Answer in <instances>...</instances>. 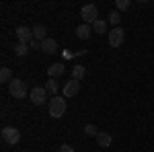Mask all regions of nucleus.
I'll list each match as a JSON object with an SVG mask.
<instances>
[{
    "label": "nucleus",
    "mask_w": 154,
    "mask_h": 152,
    "mask_svg": "<svg viewBox=\"0 0 154 152\" xmlns=\"http://www.w3.org/2000/svg\"><path fill=\"white\" fill-rule=\"evenodd\" d=\"M123 39H125V31H123L121 27H113L111 33H109V45L119 47L121 43H123Z\"/></svg>",
    "instance_id": "5"
},
{
    "label": "nucleus",
    "mask_w": 154,
    "mask_h": 152,
    "mask_svg": "<svg viewBox=\"0 0 154 152\" xmlns=\"http://www.w3.org/2000/svg\"><path fill=\"white\" fill-rule=\"evenodd\" d=\"M29 99H31V103H35V105H43L45 99H48L45 86H35V88L31 91V95H29Z\"/></svg>",
    "instance_id": "6"
},
{
    "label": "nucleus",
    "mask_w": 154,
    "mask_h": 152,
    "mask_svg": "<svg viewBox=\"0 0 154 152\" xmlns=\"http://www.w3.org/2000/svg\"><path fill=\"white\" fill-rule=\"evenodd\" d=\"M93 31H95V33H99V35L107 33V23H105V21H101V19H99V21H95V23H93Z\"/></svg>",
    "instance_id": "15"
},
{
    "label": "nucleus",
    "mask_w": 154,
    "mask_h": 152,
    "mask_svg": "<svg viewBox=\"0 0 154 152\" xmlns=\"http://www.w3.org/2000/svg\"><path fill=\"white\" fill-rule=\"evenodd\" d=\"M0 134H2V140L6 142V144H11V146L21 142V132H19L17 128H2Z\"/></svg>",
    "instance_id": "4"
},
{
    "label": "nucleus",
    "mask_w": 154,
    "mask_h": 152,
    "mask_svg": "<svg viewBox=\"0 0 154 152\" xmlns=\"http://www.w3.org/2000/svg\"><path fill=\"white\" fill-rule=\"evenodd\" d=\"M84 74H86L84 66H74V68H72V78H74V80H82Z\"/></svg>",
    "instance_id": "16"
},
{
    "label": "nucleus",
    "mask_w": 154,
    "mask_h": 152,
    "mask_svg": "<svg viewBox=\"0 0 154 152\" xmlns=\"http://www.w3.org/2000/svg\"><path fill=\"white\" fill-rule=\"evenodd\" d=\"M29 45L33 47V49H37V47H39V49H41V43H39V41H35V39H33V41H31V43H29Z\"/></svg>",
    "instance_id": "23"
},
{
    "label": "nucleus",
    "mask_w": 154,
    "mask_h": 152,
    "mask_svg": "<svg viewBox=\"0 0 154 152\" xmlns=\"http://www.w3.org/2000/svg\"><path fill=\"white\" fill-rule=\"evenodd\" d=\"M45 33H48V29H45L43 25H35V27H33V39H35V41H39V43L48 39V37H45Z\"/></svg>",
    "instance_id": "13"
},
{
    "label": "nucleus",
    "mask_w": 154,
    "mask_h": 152,
    "mask_svg": "<svg viewBox=\"0 0 154 152\" xmlns=\"http://www.w3.org/2000/svg\"><path fill=\"white\" fill-rule=\"evenodd\" d=\"M58 88H60V84L56 78H48V82H45V91H48L49 95H54L56 97V93H58Z\"/></svg>",
    "instance_id": "14"
},
{
    "label": "nucleus",
    "mask_w": 154,
    "mask_h": 152,
    "mask_svg": "<svg viewBox=\"0 0 154 152\" xmlns=\"http://www.w3.org/2000/svg\"><path fill=\"white\" fill-rule=\"evenodd\" d=\"M119 21H121V14H119V11H113V12H109V23H113V25H119Z\"/></svg>",
    "instance_id": "19"
},
{
    "label": "nucleus",
    "mask_w": 154,
    "mask_h": 152,
    "mask_svg": "<svg viewBox=\"0 0 154 152\" xmlns=\"http://www.w3.org/2000/svg\"><path fill=\"white\" fill-rule=\"evenodd\" d=\"M0 80L11 84V82H12V72L8 70V68H2V70H0Z\"/></svg>",
    "instance_id": "17"
},
{
    "label": "nucleus",
    "mask_w": 154,
    "mask_h": 152,
    "mask_svg": "<svg viewBox=\"0 0 154 152\" xmlns=\"http://www.w3.org/2000/svg\"><path fill=\"white\" fill-rule=\"evenodd\" d=\"M78 91H80V80H68L66 84H64V99H70V97H74V95H78Z\"/></svg>",
    "instance_id": "8"
},
{
    "label": "nucleus",
    "mask_w": 154,
    "mask_h": 152,
    "mask_svg": "<svg viewBox=\"0 0 154 152\" xmlns=\"http://www.w3.org/2000/svg\"><path fill=\"white\" fill-rule=\"evenodd\" d=\"M62 74H64V64H62V62H56V64H51L48 68L49 78H56V76H62Z\"/></svg>",
    "instance_id": "12"
},
{
    "label": "nucleus",
    "mask_w": 154,
    "mask_h": 152,
    "mask_svg": "<svg viewBox=\"0 0 154 152\" xmlns=\"http://www.w3.org/2000/svg\"><path fill=\"white\" fill-rule=\"evenodd\" d=\"M8 91H11L12 99H25L27 97V84L21 78H12V82L8 84Z\"/></svg>",
    "instance_id": "2"
},
{
    "label": "nucleus",
    "mask_w": 154,
    "mask_h": 152,
    "mask_svg": "<svg viewBox=\"0 0 154 152\" xmlns=\"http://www.w3.org/2000/svg\"><path fill=\"white\" fill-rule=\"evenodd\" d=\"M41 49L48 54V56H51V54H56L58 51V41L56 39H45V41H41Z\"/></svg>",
    "instance_id": "9"
},
{
    "label": "nucleus",
    "mask_w": 154,
    "mask_h": 152,
    "mask_svg": "<svg viewBox=\"0 0 154 152\" xmlns=\"http://www.w3.org/2000/svg\"><path fill=\"white\" fill-rule=\"evenodd\" d=\"M66 109H68L66 99H62V97H58V95L49 101V115L54 117V119H60V117L66 113Z\"/></svg>",
    "instance_id": "1"
},
{
    "label": "nucleus",
    "mask_w": 154,
    "mask_h": 152,
    "mask_svg": "<svg viewBox=\"0 0 154 152\" xmlns=\"http://www.w3.org/2000/svg\"><path fill=\"white\" fill-rule=\"evenodd\" d=\"M130 0H117V2H115V6H117V11H128V8H130Z\"/></svg>",
    "instance_id": "20"
},
{
    "label": "nucleus",
    "mask_w": 154,
    "mask_h": 152,
    "mask_svg": "<svg viewBox=\"0 0 154 152\" xmlns=\"http://www.w3.org/2000/svg\"><path fill=\"white\" fill-rule=\"evenodd\" d=\"M80 17H82V21L86 25H93L95 21H99L97 17H99V11H97L95 4H84L82 8H80Z\"/></svg>",
    "instance_id": "3"
},
{
    "label": "nucleus",
    "mask_w": 154,
    "mask_h": 152,
    "mask_svg": "<svg viewBox=\"0 0 154 152\" xmlns=\"http://www.w3.org/2000/svg\"><path fill=\"white\" fill-rule=\"evenodd\" d=\"M12 49H14V54H17V56H25V54L29 51V45H27V43H17Z\"/></svg>",
    "instance_id": "18"
},
{
    "label": "nucleus",
    "mask_w": 154,
    "mask_h": 152,
    "mask_svg": "<svg viewBox=\"0 0 154 152\" xmlns=\"http://www.w3.org/2000/svg\"><path fill=\"white\" fill-rule=\"evenodd\" d=\"M60 152H74V148H72L70 144H62V148H60Z\"/></svg>",
    "instance_id": "22"
},
{
    "label": "nucleus",
    "mask_w": 154,
    "mask_h": 152,
    "mask_svg": "<svg viewBox=\"0 0 154 152\" xmlns=\"http://www.w3.org/2000/svg\"><path fill=\"white\" fill-rule=\"evenodd\" d=\"M97 142H99L101 148H109L111 142H113V138H111V134H107V132H99V134H97Z\"/></svg>",
    "instance_id": "10"
},
{
    "label": "nucleus",
    "mask_w": 154,
    "mask_h": 152,
    "mask_svg": "<svg viewBox=\"0 0 154 152\" xmlns=\"http://www.w3.org/2000/svg\"><path fill=\"white\" fill-rule=\"evenodd\" d=\"M14 35L19 39V43H31L33 41V29H29V27H17V31H14Z\"/></svg>",
    "instance_id": "7"
},
{
    "label": "nucleus",
    "mask_w": 154,
    "mask_h": 152,
    "mask_svg": "<svg viewBox=\"0 0 154 152\" xmlns=\"http://www.w3.org/2000/svg\"><path fill=\"white\" fill-rule=\"evenodd\" d=\"M91 33H93V25L82 23L78 29H76V37H78V39H88V37H91Z\"/></svg>",
    "instance_id": "11"
},
{
    "label": "nucleus",
    "mask_w": 154,
    "mask_h": 152,
    "mask_svg": "<svg viewBox=\"0 0 154 152\" xmlns=\"http://www.w3.org/2000/svg\"><path fill=\"white\" fill-rule=\"evenodd\" d=\"M84 134H86V136H95V138H97V134H99V132H97L95 126H91V123H88V126H84Z\"/></svg>",
    "instance_id": "21"
}]
</instances>
